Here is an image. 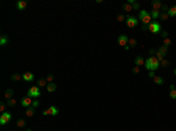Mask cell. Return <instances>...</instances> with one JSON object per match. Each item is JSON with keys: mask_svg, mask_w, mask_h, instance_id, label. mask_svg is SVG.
I'll use <instances>...</instances> for the list:
<instances>
[{"mask_svg": "<svg viewBox=\"0 0 176 131\" xmlns=\"http://www.w3.org/2000/svg\"><path fill=\"white\" fill-rule=\"evenodd\" d=\"M144 68L149 71H155L160 68V61L155 56H149L144 62Z\"/></svg>", "mask_w": 176, "mask_h": 131, "instance_id": "6da1fadb", "label": "cell"}, {"mask_svg": "<svg viewBox=\"0 0 176 131\" xmlns=\"http://www.w3.org/2000/svg\"><path fill=\"white\" fill-rule=\"evenodd\" d=\"M139 20H141V22L144 25H149L152 22V16H150V13L147 12V11H140V15H139Z\"/></svg>", "mask_w": 176, "mask_h": 131, "instance_id": "7a4b0ae2", "label": "cell"}, {"mask_svg": "<svg viewBox=\"0 0 176 131\" xmlns=\"http://www.w3.org/2000/svg\"><path fill=\"white\" fill-rule=\"evenodd\" d=\"M41 95V91H40V88L38 86H33L31 87L28 89V91H27V96H29L31 98H38L39 96Z\"/></svg>", "mask_w": 176, "mask_h": 131, "instance_id": "3957f363", "label": "cell"}, {"mask_svg": "<svg viewBox=\"0 0 176 131\" xmlns=\"http://www.w3.org/2000/svg\"><path fill=\"white\" fill-rule=\"evenodd\" d=\"M148 29H149V31H150L152 33H154V34H157V33H161V32H162V28H161V24H160V22H157V21H155V20L149 24V26H148Z\"/></svg>", "mask_w": 176, "mask_h": 131, "instance_id": "277c9868", "label": "cell"}, {"mask_svg": "<svg viewBox=\"0 0 176 131\" xmlns=\"http://www.w3.org/2000/svg\"><path fill=\"white\" fill-rule=\"evenodd\" d=\"M126 25H127L128 27H135L139 25V19L136 18V16H126Z\"/></svg>", "mask_w": 176, "mask_h": 131, "instance_id": "5b68a950", "label": "cell"}, {"mask_svg": "<svg viewBox=\"0 0 176 131\" xmlns=\"http://www.w3.org/2000/svg\"><path fill=\"white\" fill-rule=\"evenodd\" d=\"M11 119H12V115L9 114L8 111H5V112H2L1 116H0V124H1V125H5V124H7Z\"/></svg>", "mask_w": 176, "mask_h": 131, "instance_id": "8992f818", "label": "cell"}, {"mask_svg": "<svg viewBox=\"0 0 176 131\" xmlns=\"http://www.w3.org/2000/svg\"><path fill=\"white\" fill-rule=\"evenodd\" d=\"M32 102H33V99L29 96H25V97H22L21 98V105L24 106V108H29V106H32Z\"/></svg>", "mask_w": 176, "mask_h": 131, "instance_id": "52a82bcc", "label": "cell"}, {"mask_svg": "<svg viewBox=\"0 0 176 131\" xmlns=\"http://www.w3.org/2000/svg\"><path fill=\"white\" fill-rule=\"evenodd\" d=\"M128 41H129V37L126 35V34H122V35H120L117 37V43L120 46H122V47H126L128 45Z\"/></svg>", "mask_w": 176, "mask_h": 131, "instance_id": "ba28073f", "label": "cell"}, {"mask_svg": "<svg viewBox=\"0 0 176 131\" xmlns=\"http://www.w3.org/2000/svg\"><path fill=\"white\" fill-rule=\"evenodd\" d=\"M22 80L25 82H32L34 80V75L31 71H26L25 74H22Z\"/></svg>", "mask_w": 176, "mask_h": 131, "instance_id": "9c48e42d", "label": "cell"}, {"mask_svg": "<svg viewBox=\"0 0 176 131\" xmlns=\"http://www.w3.org/2000/svg\"><path fill=\"white\" fill-rule=\"evenodd\" d=\"M152 7H153V9L160 11L161 7H162V2H161L160 0H153V1H152Z\"/></svg>", "mask_w": 176, "mask_h": 131, "instance_id": "30bf717a", "label": "cell"}, {"mask_svg": "<svg viewBox=\"0 0 176 131\" xmlns=\"http://www.w3.org/2000/svg\"><path fill=\"white\" fill-rule=\"evenodd\" d=\"M27 6V1H24V0H20V1H18L16 2V8L19 9V11H24L25 8Z\"/></svg>", "mask_w": 176, "mask_h": 131, "instance_id": "8fae6325", "label": "cell"}, {"mask_svg": "<svg viewBox=\"0 0 176 131\" xmlns=\"http://www.w3.org/2000/svg\"><path fill=\"white\" fill-rule=\"evenodd\" d=\"M48 111H49V115H51V116H58V114H59V109H58L55 105H51V106H49Z\"/></svg>", "mask_w": 176, "mask_h": 131, "instance_id": "7c38bea8", "label": "cell"}, {"mask_svg": "<svg viewBox=\"0 0 176 131\" xmlns=\"http://www.w3.org/2000/svg\"><path fill=\"white\" fill-rule=\"evenodd\" d=\"M46 88H47V91H48V93H54V91L57 90V84H55L54 82H52V83H48V84L46 86Z\"/></svg>", "mask_w": 176, "mask_h": 131, "instance_id": "4fadbf2b", "label": "cell"}, {"mask_svg": "<svg viewBox=\"0 0 176 131\" xmlns=\"http://www.w3.org/2000/svg\"><path fill=\"white\" fill-rule=\"evenodd\" d=\"M144 59L142 56H136L135 57V65L137 66V67H140V66H144Z\"/></svg>", "mask_w": 176, "mask_h": 131, "instance_id": "5bb4252c", "label": "cell"}, {"mask_svg": "<svg viewBox=\"0 0 176 131\" xmlns=\"http://www.w3.org/2000/svg\"><path fill=\"white\" fill-rule=\"evenodd\" d=\"M150 16H152V19H154V20L156 21V19H157V18H160V11H156V9H152V11H150Z\"/></svg>", "mask_w": 176, "mask_h": 131, "instance_id": "9a60e30c", "label": "cell"}, {"mask_svg": "<svg viewBox=\"0 0 176 131\" xmlns=\"http://www.w3.org/2000/svg\"><path fill=\"white\" fill-rule=\"evenodd\" d=\"M34 114H35V108L29 106V108H27V109H26V116H27V117H32Z\"/></svg>", "mask_w": 176, "mask_h": 131, "instance_id": "2e32d148", "label": "cell"}, {"mask_svg": "<svg viewBox=\"0 0 176 131\" xmlns=\"http://www.w3.org/2000/svg\"><path fill=\"white\" fill-rule=\"evenodd\" d=\"M48 83H47V81H46V78H39L37 81V86L39 87V88H41V87H45L47 86Z\"/></svg>", "mask_w": 176, "mask_h": 131, "instance_id": "e0dca14e", "label": "cell"}, {"mask_svg": "<svg viewBox=\"0 0 176 131\" xmlns=\"http://www.w3.org/2000/svg\"><path fill=\"white\" fill-rule=\"evenodd\" d=\"M157 52H160L163 56H167V54H168V47H166V46H161L160 48L157 49Z\"/></svg>", "mask_w": 176, "mask_h": 131, "instance_id": "ac0fdd59", "label": "cell"}, {"mask_svg": "<svg viewBox=\"0 0 176 131\" xmlns=\"http://www.w3.org/2000/svg\"><path fill=\"white\" fill-rule=\"evenodd\" d=\"M8 43V36L7 35H1V37H0V45L1 46H5V45H7Z\"/></svg>", "mask_w": 176, "mask_h": 131, "instance_id": "d6986e66", "label": "cell"}, {"mask_svg": "<svg viewBox=\"0 0 176 131\" xmlns=\"http://www.w3.org/2000/svg\"><path fill=\"white\" fill-rule=\"evenodd\" d=\"M13 94H14V91H13L12 89H7L6 91H5V98H7V99H11L13 96Z\"/></svg>", "mask_w": 176, "mask_h": 131, "instance_id": "ffe728a7", "label": "cell"}, {"mask_svg": "<svg viewBox=\"0 0 176 131\" xmlns=\"http://www.w3.org/2000/svg\"><path fill=\"white\" fill-rule=\"evenodd\" d=\"M128 46H129L130 48H134V47H136V46H137V41H136L134 37H130V39H129V41H128Z\"/></svg>", "mask_w": 176, "mask_h": 131, "instance_id": "44dd1931", "label": "cell"}, {"mask_svg": "<svg viewBox=\"0 0 176 131\" xmlns=\"http://www.w3.org/2000/svg\"><path fill=\"white\" fill-rule=\"evenodd\" d=\"M153 80H154V82H155L157 86H161V84H163L164 83V80L162 77H160V76H155Z\"/></svg>", "mask_w": 176, "mask_h": 131, "instance_id": "7402d4cb", "label": "cell"}, {"mask_svg": "<svg viewBox=\"0 0 176 131\" xmlns=\"http://www.w3.org/2000/svg\"><path fill=\"white\" fill-rule=\"evenodd\" d=\"M168 15L169 16H176V6H173L168 9Z\"/></svg>", "mask_w": 176, "mask_h": 131, "instance_id": "603a6c76", "label": "cell"}, {"mask_svg": "<svg viewBox=\"0 0 176 131\" xmlns=\"http://www.w3.org/2000/svg\"><path fill=\"white\" fill-rule=\"evenodd\" d=\"M122 9H123V11H126V12H130V11H133V6L127 2V4L122 5Z\"/></svg>", "mask_w": 176, "mask_h": 131, "instance_id": "cb8c5ba5", "label": "cell"}, {"mask_svg": "<svg viewBox=\"0 0 176 131\" xmlns=\"http://www.w3.org/2000/svg\"><path fill=\"white\" fill-rule=\"evenodd\" d=\"M21 78H22V75H20V74H18V73L13 74L12 76H11V80H12V81H20Z\"/></svg>", "mask_w": 176, "mask_h": 131, "instance_id": "d4e9b609", "label": "cell"}, {"mask_svg": "<svg viewBox=\"0 0 176 131\" xmlns=\"http://www.w3.org/2000/svg\"><path fill=\"white\" fill-rule=\"evenodd\" d=\"M25 125H26V121H25V119L20 118L16 121V127L18 128H25Z\"/></svg>", "mask_w": 176, "mask_h": 131, "instance_id": "484cf974", "label": "cell"}, {"mask_svg": "<svg viewBox=\"0 0 176 131\" xmlns=\"http://www.w3.org/2000/svg\"><path fill=\"white\" fill-rule=\"evenodd\" d=\"M168 66H169V61L166 60V59H163V60L160 62V67H162V68H167Z\"/></svg>", "mask_w": 176, "mask_h": 131, "instance_id": "4316f807", "label": "cell"}, {"mask_svg": "<svg viewBox=\"0 0 176 131\" xmlns=\"http://www.w3.org/2000/svg\"><path fill=\"white\" fill-rule=\"evenodd\" d=\"M168 18H169V15H168V13H164V12H162L160 14V19L162 21H166V20H168Z\"/></svg>", "mask_w": 176, "mask_h": 131, "instance_id": "83f0119b", "label": "cell"}, {"mask_svg": "<svg viewBox=\"0 0 176 131\" xmlns=\"http://www.w3.org/2000/svg\"><path fill=\"white\" fill-rule=\"evenodd\" d=\"M15 103H16V101L14 99V98H11V99H7V106H14L15 105Z\"/></svg>", "mask_w": 176, "mask_h": 131, "instance_id": "f1b7e54d", "label": "cell"}, {"mask_svg": "<svg viewBox=\"0 0 176 131\" xmlns=\"http://www.w3.org/2000/svg\"><path fill=\"white\" fill-rule=\"evenodd\" d=\"M54 80V75L53 74H48L47 76H46V81H47V83H52Z\"/></svg>", "mask_w": 176, "mask_h": 131, "instance_id": "f546056e", "label": "cell"}, {"mask_svg": "<svg viewBox=\"0 0 176 131\" xmlns=\"http://www.w3.org/2000/svg\"><path fill=\"white\" fill-rule=\"evenodd\" d=\"M155 57H156V59H157V60H159V61H162V60H163V59H164V56H163V55H162V54H161L160 53V52H156V54H155Z\"/></svg>", "mask_w": 176, "mask_h": 131, "instance_id": "4dcf8cb0", "label": "cell"}, {"mask_svg": "<svg viewBox=\"0 0 176 131\" xmlns=\"http://www.w3.org/2000/svg\"><path fill=\"white\" fill-rule=\"evenodd\" d=\"M170 45H172V40H170L169 37L164 39V40H163V46H166V47H169Z\"/></svg>", "mask_w": 176, "mask_h": 131, "instance_id": "1f68e13d", "label": "cell"}, {"mask_svg": "<svg viewBox=\"0 0 176 131\" xmlns=\"http://www.w3.org/2000/svg\"><path fill=\"white\" fill-rule=\"evenodd\" d=\"M169 96H170V98H173V99H176V89L175 90H170Z\"/></svg>", "mask_w": 176, "mask_h": 131, "instance_id": "d6a6232c", "label": "cell"}, {"mask_svg": "<svg viewBox=\"0 0 176 131\" xmlns=\"http://www.w3.org/2000/svg\"><path fill=\"white\" fill-rule=\"evenodd\" d=\"M131 6H133V9H134V11H139L140 7H141V5H140L139 2H134Z\"/></svg>", "mask_w": 176, "mask_h": 131, "instance_id": "836d02e7", "label": "cell"}, {"mask_svg": "<svg viewBox=\"0 0 176 131\" xmlns=\"http://www.w3.org/2000/svg\"><path fill=\"white\" fill-rule=\"evenodd\" d=\"M39 105H40V102L38 101L37 98H35V99H33V102H32V106H33V108H38Z\"/></svg>", "mask_w": 176, "mask_h": 131, "instance_id": "e575fe53", "label": "cell"}, {"mask_svg": "<svg viewBox=\"0 0 176 131\" xmlns=\"http://www.w3.org/2000/svg\"><path fill=\"white\" fill-rule=\"evenodd\" d=\"M117 21H120V22L126 21V16L123 15V14H119V15H117Z\"/></svg>", "mask_w": 176, "mask_h": 131, "instance_id": "d590c367", "label": "cell"}, {"mask_svg": "<svg viewBox=\"0 0 176 131\" xmlns=\"http://www.w3.org/2000/svg\"><path fill=\"white\" fill-rule=\"evenodd\" d=\"M6 105H7V104H6V103H0V111H1V112H5V109H6Z\"/></svg>", "mask_w": 176, "mask_h": 131, "instance_id": "8d00e7d4", "label": "cell"}, {"mask_svg": "<svg viewBox=\"0 0 176 131\" xmlns=\"http://www.w3.org/2000/svg\"><path fill=\"white\" fill-rule=\"evenodd\" d=\"M160 34H161V36L163 37V40H164V39H167V37H168V32H166V31H162V32H161Z\"/></svg>", "mask_w": 176, "mask_h": 131, "instance_id": "74e56055", "label": "cell"}, {"mask_svg": "<svg viewBox=\"0 0 176 131\" xmlns=\"http://www.w3.org/2000/svg\"><path fill=\"white\" fill-rule=\"evenodd\" d=\"M161 9H162V12L167 13V12H168V9H169V7H168V6H167V5H162V7H161Z\"/></svg>", "mask_w": 176, "mask_h": 131, "instance_id": "f35d334b", "label": "cell"}, {"mask_svg": "<svg viewBox=\"0 0 176 131\" xmlns=\"http://www.w3.org/2000/svg\"><path fill=\"white\" fill-rule=\"evenodd\" d=\"M140 67H137V66H135V67H134V68H133V73L134 74H139L140 73Z\"/></svg>", "mask_w": 176, "mask_h": 131, "instance_id": "ab89813d", "label": "cell"}, {"mask_svg": "<svg viewBox=\"0 0 176 131\" xmlns=\"http://www.w3.org/2000/svg\"><path fill=\"white\" fill-rule=\"evenodd\" d=\"M148 76H149V77L150 78H154L156 76L155 75V71H149V74H148Z\"/></svg>", "mask_w": 176, "mask_h": 131, "instance_id": "60d3db41", "label": "cell"}, {"mask_svg": "<svg viewBox=\"0 0 176 131\" xmlns=\"http://www.w3.org/2000/svg\"><path fill=\"white\" fill-rule=\"evenodd\" d=\"M149 54H150V55H152V56H154V55H155L156 54V50L154 48L153 49H150V50H149Z\"/></svg>", "mask_w": 176, "mask_h": 131, "instance_id": "b9f144b4", "label": "cell"}, {"mask_svg": "<svg viewBox=\"0 0 176 131\" xmlns=\"http://www.w3.org/2000/svg\"><path fill=\"white\" fill-rule=\"evenodd\" d=\"M148 26H149V25L142 24V31H147V29H148Z\"/></svg>", "mask_w": 176, "mask_h": 131, "instance_id": "7bdbcfd3", "label": "cell"}, {"mask_svg": "<svg viewBox=\"0 0 176 131\" xmlns=\"http://www.w3.org/2000/svg\"><path fill=\"white\" fill-rule=\"evenodd\" d=\"M42 115H44V116H48V115H49L48 109H47V110H44V111H42Z\"/></svg>", "mask_w": 176, "mask_h": 131, "instance_id": "ee69618b", "label": "cell"}, {"mask_svg": "<svg viewBox=\"0 0 176 131\" xmlns=\"http://www.w3.org/2000/svg\"><path fill=\"white\" fill-rule=\"evenodd\" d=\"M169 88H170V90H175L176 89V86H175V84H170V87H169Z\"/></svg>", "mask_w": 176, "mask_h": 131, "instance_id": "f6af8a7d", "label": "cell"}, {"mask_svg": "<svg viewBox=\"0 0 176 131\" xmlns=\"http://www.w3.org/2000/svg\"><path fill=\"white\" fill-rule=\"evenodd\" d=\"M129 48H130V47H129V46H126V47H124V50H128V49H129Z\"/></svg>", "mask_w": 176, "mask_h": 131, "instance_id": "bcb514c9", "label": "cell"}, {"mask_svg": "<svg viewBox=\"0 0 176 131\" xmlns=\"http://www.w3.org/2000/svg\"><path fill=\"white\" fill-rule=\"evenodd\" d=\"M26 131H33V130H31V129H26Z\"/></svg>", "mask_w": 176, "mask_h": 131, "instance_id": "7dc6e473", "label": "cell"}, {"mask_svg": "<svg viewBox=\"0 0 176 131\" xmlns=\"http://www.w3.org/2000/svg\"><path fill=\"white\" fill-rule=\"evenodd\" d=\"M174 74H175V75H176V68H175V69H174Z\"/></svg>", "mask_w": 176, "mask_h": 131, "instance_id": "c3c4849f", "label": "cell"}, {"mask_svg": "<svg viewBox=\"0 0 176 131\" xmlns=\"http://www.w3.org/2000/svg\"><path fill=\"white\" fill-rule=\"evenodd\" d=\"M175 86H176V84H175Z\"/></svg>", "mask_w": 176, "mask_h": 131, "instance_id": "681fc988", "label": "cell"}]
</instances>
